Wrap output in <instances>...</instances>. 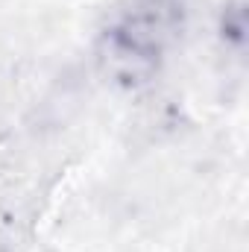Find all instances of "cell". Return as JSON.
I'll return each instance as SVG.
<instances>
[{"mask_svg":"<svg viewBox=\"0 0 249 252\" xmlns=\"http://www.w3.org/2000/svg\"><path fill=\"white\" fill-rule=\"evenodd\" d=\"M187 27V0H118L97 35V64L103 76L138 91L150 85Z\"/></svg>","mask_w":249,"mask_h":252,"instance_id":"6da1fadb","label":"cell"},{"mask_svg":"<svg viewBox=\"0 0 249 252\" xmlns=\"http://www.w3.org/2000/svg\"><path fill=\"white\" fill-rule=\"evenodd\" d=\"M247 0H223L220 6V18H217V35H220V44L235 56V59H244V50H247Z\"/></svg>","mask_w":249,"mask_h":252,"instance_id":"7a4b0ae2","label":"cell"}]
</instances>
